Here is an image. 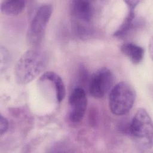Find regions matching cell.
Returning a JSON list of instances; mask_svg holds the SVG:
<instances>
[{"instance_id": "cell-9", "label": "cell", "mask_w": 153, "mask_h": 153, "mask_svg": "<svg viewBox=\"0 0 153 153\" xmlns=\"http://www.w3.org/2000/svg\"><path fill=\"white\" fill-rule=\"evenodd\" d=\"M121 51L134 64L141 62L144 56L143 48L131 42L123 44L121 47Z\"/></svg>"}, {"instance_id": "cell-10", "label": "cell", "mask_w": 153, "mask_h": 153, "mask_svg": "<svg viewBox=\"0 0 153 153\" xmlns=\"http://www.w3.org/2000/svg\"><path fill=\"white\" fill-rule=\"evenodd\" d=\"M26 1L23 0H7L3 1L1 5V10L5 15L17 16L24 10Z\"/></svg>"}, {"instance_id": "cell-6", "label": "cell", "mask_w": 153, "mask_h": 153, "mask_svg": "<svg viewBox=\"0 0 153 153\" xmlns=\"http://www.w3.org/2000/svg\"><path fill=\"white\" fill-rule=\"evenodd\" d=\"M87 105V99L84 90L81 87L75 88L69 99V117L74 123L81 121L84 116Z\"/></svg>"}, {"instance_id": "cell-3", "label": "cell", "mask_w": 153, "mask_h": 153, "mask_svg": "<svg viewBox=\"0 0 153 153\" xmlns=\"http://www.w3.org/2000/svg\"><path fill=\"white\" fill-rule=\"evenodd\" d=\"M135 94L132 87L127 82H120L111 90L109 105L111 111L116 115L128 113L133 107Z\"/></svg>"}, {"instance_id": "cell-7", "label": "cell", "mask_w": 153, "mask_h": 153, "mask_svg": "<svg viewBox=\"0 0 153 153\" xmlns=\"http://www.w3.org/2000/svg\"><path fill=\"white\" fill-rule=\"evenodd\" d=\"M71 15L79 26L88 25L93 15L91 2L85 0H75L71 2Z\"/></svg>"}, {"instance_id": "cell-8", "label": "cell", "mask_w": 153, "mask_h": 153, "mask_svg": "<svg viewBox=\"0 0 153 153\" xmlns=\"http://www.w3.org/2000/svg\"><path fill=\"white\" fill-rule=\"evenodd\" d=\"M42 81H48L54 85L56 93V97L57 102H62L66 95V89L65 84L61 77L52 71L45 72L41 77Z\"/></svg>"}, {"instance_id": "cell-11", "label": "cell", "mask_w": 153, "mask_h": 153, "mask_svg": "<svg viewBox=\"0 0 153 153\" xmlns=\"http://www.w3.org/2000/svg\"><path fill=\"white\" fill-rule=\"evenodd\" d=\"M126 3H127L128 5L129 6L130 11L126 17V19L124 20V22L121 25V27L114 33V35L117 36H120L125 34L129 28L130 27L133 20L134 17V9L137 3H139L138 1H126Z\"/></svg>"}, {"instance_id": "cell-4", "label": "cell", "mask_w": 153, "mask_h": 153, "mask_svg": "<svg viewBox=\"0 0 153 153\" xmlns=\"http://www.w3.org/2000/svg\"><path fill=\"white\" fill-rule=\"evenodd\" d=\"M51 13L52 7L48 4L42 5L38 9L27 33V41L30 45L36 47L41 42Z\"/></svg>"}, {"instance_id": "cell-5", "label": "cell", "mask_w": 153, "mask_h": 153, "mask_svg": "<svg viewBox=\"0 0 153 153\" xmlns=\"http://www.w3.org/2000/svg\"><path fill=\"white\" fill-rule=\"evenodd\" d=\"M114 82V75L106 68L96 71L91 76L89 91L94 98L103 97L111 88Z\"/></svg>"}, {"instance_id": "cell-2", "label": "cell", "mask_w": 153, "mask_h": 153, "mask_svg": "<svg viewBox=\"0 0 153 153\" xmlns=\"http://www.w3.org/2000/svg\"><path fill=\"white\" fill-rule=\"evenodd\" d=\"M130 131L136 143L142 149H149L152 148V123L149 114L145 109H139L136 112L130 126Z\"/></svg>"}, {"instance_id": "cell-1", "label": "cell", "mask_w": 153, "mask_h": 153, "mask_svg": "<svg viewBox=\"0 0 153 153\" xmlns=\"http://www.w3.org/2000/svg\"><path fill=\"white\" fill-rule=\"evenodd\" d=\"M48 63L47 55L41 50L33 48L24 53L14 69L15 79L20 84L33 81L44 71Z\"/></svg>"}, {"instance_id": "cell-12", "label": "cell", "mask_w": 153, "mask_h": 153, "mask_svg": "<svg viewBox=\"0 0 153 153\" xmlns=\"http://www.w3.org/2000/svg\"><path fill=\"white\" fill-rule=\"evenodd\" d=\"M8 126V123L7 120L2 115L0 118V133L1 135L4 134L7 130Z\"/></svg>"}]
</instances>
